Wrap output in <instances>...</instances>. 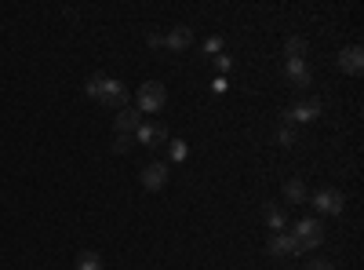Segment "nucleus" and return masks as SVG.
I'll use <instances>...</instances> for the list:
<instances>
[{"label": "nucleus", "instance_id": "nucleus-1", "mask_svg": "<svg viewBox=\"0 0 364 270\" xmlns=\"http://www.w3.org/2000/svg\"><path fill=\"white\" fill-rule=\"evenodd\" d=\"M84 92L95 99V103H102V106H113V110H124V103H128V88L120 84L117 77H91L87 84H84Z\"/></svg>", "mask_w": 364, "mask_h": 270}, {"label": "nucleus", "instance_id": "nucleus-2", "mask_svg": "<svg viewBox=\"0 0 364 270\" xmlns=\"http://www.w3.org/2000/svg\"><path fill=\"white\" fill-rule=\"evenodd\" d=\"M168 106V88L161 84V81H146L142 88H139V113H161Z\"/></svg>", "mask_w": 364, "mask_h": 270}, {"label": "nucleus", "instance_id": "nucleus-3", "mask_svg": "<svg viewBox=\"0 0 364 270\" xmlns=\"http://www.w3.org/2000/svg\"><path fill=\"white\" fill-rule=\"evenodd\" d=\"M291 230H295L291 237L299 242V249H302V252H310V249L324 245V227H321V219H299Z\"/></svg>", "mask_w": 364, "mask_h": 270}, {"label": "nucleus", "instance_id": "nucleus-4", "mask_svg": "<svg viewBox=\"0 0 364 270\" xmlns=\"http://www.w3.org/2000/svg\"><path fill=\"white\" fill-rule=\"evenodd\" d=\"M343 208H346V194L336 187L314 194V212H321V216H343Z\"/></svg>", "mask_w": 364, "mask_h": 270}, {"label": "nucleus", "instance_id": "nucleus-5", "mask_svg": "<svg viewBox=\"0 0 364 270\" xmlns=\"http://www.w3.org/2000/svg\"><path fill=\"white\" fill-rule=\"evenodd\" d=\"M317 117H321V103L317 99H299V103H291L284 110L288 125H310V121H317Z\"/></svg>", "mask_w": 364, "mask_h": 270}, {"label": "nucleus", "instance_id": "nucleus-6", "mask_svg": "<svg viewBox=\"0 0 364 270\" xmlns=\"http://www.w3.org/2000/svg\"><path fill=\"white\" fill-rule=\"evenodd\" d=\"M168 165L164 161H154V165H146L142 172H139V183L146 187V190H164L168 187Z\"/></svg>", "mask_w": 364, "mask_h": 270}, {"label": "nucleus", "instance_id": "nucleus-7", "mask_svg": "<svg viewBox=\"0 0 364 270\" xmlns=\"http://www.w3.org/2000/svg\"><path fill=\"white\" fill-rule=\"evenodd\" d=\"M132 139H135L139 146H161V142H168V128L157 125V121H142Z\"/></svg>", "mask_w": 364, "mask_h": 270}, {"label": "nucleus", "instance_id": "nucleus-8", "mask_svg": "<svg viewBox=\"0 0 364 270\" xmlns=\"http://www.w3.org/2000/svg\"><path fill=\"white\" fill-rule=\"evenodd\" d=\"M284 77L299 88V92L314 84V73H310V66H306V58H284Z\"/></svg>", "mask_w": 364, "mask_h": 270}, {"label": "nucleus", "instance_id": "nucleus-9", "mask_svg": "<svg viewBox=\"0 0 364 270\" xmlns=\"http://www.w3.org/2000/svg\"><path fill=\"white\" fill-rule=\"evenodd\" d=\"M339 70L350 73V77H360V73H364V51H360L357 44H350V48L339 51Z\"/></svg>", "mask_w": 364, "mask_h": 270}, {"label": "nucleus", "instance_id": "nucleus-10", "mask_svg": "<svg viewBox=\"0 0 364 270\" xmlns=\"http://www.w3.org/2000/svg\"><path fill=\"white\" fill-rule=\"evenodd\" d=\"M142 125V117H139V110L135 106H124L117 117H113V128H117V135H135V128Z\"/></svg>", "mask_w": 364, "mask_h": 270}, {"label": "nucleus", "instance_id": "nucleus-11", "mask_svg": "<svg viewBox=\"0 0 364 270\" xmlns=\"http://www.w3.org/2000/svg\"><path fill=\"white\" fill-rule=\"evenodd\" d=\"M262 219H266V227H269L273 234H284V230H288V208L269 201V204L262 208Z\"/></svg>", "mask_w": 364, "mask_h": 270}, {"label": "nucleus", "instance_id": "nucleus-12", "mask_svg": "<svg viewBox=\"0 0 364 270\" xmlns=\"http://www.w3.org/2000/svg\"><path fill=\"white\" fill-rule=\"evenodd\" d=\"M190 44H193V29L190 26H175V29L164 33V48H171V51H186Z\"/></svg>", "mask_w": 364, "mask_h": 270}, {"label": "nucleus", "instance_id": "nucleus-13", "mask_svg": "<svg viewBox=\"0 0 364 270\" xmlns=\"http://www.w3.org/2000/svg\"><path fill=\"white\" fill-rule=\"evenodd\" d=\"M269 252L273 256H302V249H299V242L291 234H273L269 237Z\"/></svg>", "mask_w": 364, "mask_h": 270}, {"label": "nucleus", "instance_id": "nucleus-14", "mask_svg": "<svg viewBox=\"0 0 364 270\" xmlns=\"http://www.w3.org/2000/svg\"><path fill=\"white\" fill-rule=\"evenodd\" d=\"M284 197H288L291 204H302V201L310 197V194H306V183H302V179H288V183H284Z\"/></svg>", "mask_w": 364, "mask_h": 270}, {"label": "nucleus", "instance_id": "nucleus-15", "mask_svg": "<svg viewBox=\"0 0 364 270\" xmlns=\"http://www.w3.org/2000/svg\"><path fill=\"white\" fill-rule=\"evenodd\" d=\"M284 58H306V41H302V37H288L284 41Z\"/></svg>", "mask_w": 364, "mask_h": 270}, {"label": "nucleus", "instance_id": "nucleus-16", "mask_svg": "<svg viewBox=\"0 0 364 270\" xmlns=\"http://www.w3.org/2000/svg\"><path fill=\"white\" fill-rule=\"evenodd\" d=\"M77 270H102V256L99 252H80L77 256Z\"/></svg>", "mask_w": 364, "mask_h": 270}, {"label": "nucleus", "instance_id": "nucleus-17", "mask_svg": "<svg viewBox=\"0 0 364 270\" xmlns=\"http://www.w3.org/2000/svg\"><path fill=\"white\" fill-rule=\"evenodd\" d=\"M277 142H281V146H295V142H299V132H295V125L281 121V128H277Z\"/></svg>", "mask_w": 364, "mask_h": 270}, {"label": "nucleus", "instance_id": "nucleus-18", "mask_svg": "<svg viewBox=\"0 0 364 270\" xmlns=\"http://www.w3.org/2000/svg\"><path fill=\"white\" fill-rule=\"evenodd\" d=\"M168 154H171V161H186V142L171 139V142H168Z\"/></svg>", "mask_w": 364, "mask_h": 270}, {"label": "nucleus", "instance_id": "nucleus-19", "mask_svg": "<svg viewBox=\"0 0 364 270\" xmlns=\"http://www.w3.org/2000/svg\"><path fill=\"white\" fill-rule=\"evenodd\" d=\"M132 142H135L132 135H117V139H113V154H128Z\"/></svg>", "mask_w": 364, "mask_h": 270}, {"label": "nucleus", "instance_id": "nucleus-20", "mask_svg": "<svg viewBox=\"0 0 364 270\" xmlns=\"http://www.w3.org/2000/svg\"><path fill=\"white\" fill-rule=\"evenodd\" d=\"M204 51L208 55H223V37H208L204 41Z\"/></svg>", "mask_w": 364, "mask_h": 270}, {"label": "nucleus", "instance_id": "nucleus-21", "mask_svg": "<svg viewBox=\"0 0 364 270\" xmlns=\"http://www.w3.org/2000/svg\"><path fill=\"white\" fill-rule=\"evenodd\" d=\"M215 66H219L223 73H230V66H233V58H230V55L223 51V55H215Z\"/></svg>", "mask_w": 364, "mask_h": 270}, {"label": "nucleus", "instance_id": "nucleus-22", "mask_svg": "<svg viewBox=\"0 0 364 270\" xmlns=\"http://www.w3.org/2000/svg\"><path fill=\"white\" fill-rule=\"evenodd\" d=\"M226 88H230V84H226V77H219L215 84H211V92H215V95H223V92H226Z\"/></svg>", "mask_w": 364, "mask_h": 270}, {"label": "nucleus", "instance_id": "nucleus-23", "mask_svg": "<svg viewBox=\"0 0 364 270\" xmlns=\"http://www.w3.org/2000/svg\"><path fill=\"white\" fill-rule=\"evenodd\" d=\"M146 41H149V48H161V44H164V37H161V33H149Z\"/></svg>", "mask_w": 364, "mask_h": 270}, {"label": "nucleus", "instance_id": "nucleus-24", "mask_svg": "<svg viewBox=\"0 0 364 270\" xmlns=\"http://www.w3.org/2000/svg\"><path fill=\"white\" fill-rule=\"evenodd\" d=\"M310 270H331V263H324V259H317V263H314Z\"/></svg>", "mask_w": 364, "mask_h": 270}]
</instances>
